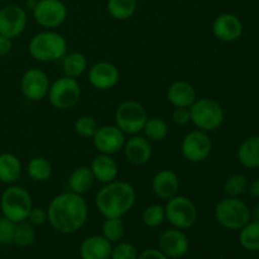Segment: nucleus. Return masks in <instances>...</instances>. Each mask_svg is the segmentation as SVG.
<instances>
[{
    "mask_svg": "<svg viewBox=\"0 0 259 259\" xmlns=\"http://www.w3.org/2000/svg\"><path fill=\"white\" fill-rule=\"evenodd\" d=\"M33 19L46 29H55L66 22L67 7L62 0H37L32 9Z\"/></svg>",
    "mask_w": 259,
    "mask_h": 259,
    "instance_id": "nucleus-11",
    "label": "nucleus"
},
{
    "mask_svg": "<svg viewBox=\"0 0 259 259\" xmlns=\"http://www.w3.org/2000/svg\"><path fill=\"white\" fill-rule=\"evenodd\" d=\"M138 259H169V258L167 257V255H164L159 249L151 248V249H146L142 253H139Z\"/></svg>",
    "mask_w": 259,
    "mask_h": 259,
    "instance_id": "nucleus-40",
    "label": "nucleus"
},
{
    "mask_svg": "<svg viewBox=\"0 0 259 259\" xmlns=\"http://www.w3.org/2000/svg\"><path fill=\"white\" fill-rule=\"evenodd\" d=\"M238 161L245 168L259 167V136H253L244 139L237 152Z\"/></svg>",
    "mask_w": 259,
    "mask_h": 259,
    "instance_id": "nucleus-25",
    "label": "nucleus"
},
{
    "mask_svg": "<svg viewBox=\"0 0 259 259\" xmlns=\"http://www.w3.org/2000/svg\"><path fill=\"white\" fill-rule=\"evenodd\" d=\"M224 194L228 197H239L248 190L247 177L240 174H234L228 177L224 182Z\"/></svg>",
    "mask_w": 259,
    "mask_h": 259,
    "instance_id": "nucleus-33",
    "label": "nucleus"
},
{
    "mask_svg": "<svg viewBox=\"0 0 259 259\" xmlns=\"http://www.w3.org/2000/svg\"><path fill=\"white\" fill-rule=\"evenodd\" d=\"M137 194L129 182L115 181L105 184L95 195V206L105 218H123L133 209Z\"/></svg>",
    "mask_w": 259,
    "mask_h": 259,
    "instance_id": "nucleus-2",
    "label": "nucleus"
},
{
    "mask_svg": "<svg viewBox=\"0 0 259 259\" xmlns=\"http://www.w3.org/2000/svg\"><path fill=\"white\" fill-rule=\"evenodd\" d=\"M248 192L254 199H259V180H254L250 185H248Z\"/></svg>",
    "mask_w": 259,
    "mask_h": 259,
    "instance_id": "nucleus-42",
    "label": "nucleus"
},
{
    "mask_svg": "<svg viewBox=\"0 0 259 259\" xmlns=\"http://www.w3.org/2000/svg\"><path fill=\"white\" fill-rule=\"evenodd\" d=\"M113 244L103 235L85 238L80 245L81 259H109Z\"/></svg>",
    "mask_w": 259,
    "mask_h": 259,
    "instance_id": "nucleus-22",
    "label": "nucleus"
},
{
    "mask_svg": "<svg viewBox=\"0 0 259 259\" xmlns=\"http://www.w3.org/2000/svg\"><path fill=\"white\" fill-rule=\"evenodd\" d=\"M98 128V121L90 115L78 116L75 120V124H73V129H75L76 134L82 137V138H93Z\"/></svg>",
    "mask_w": 259,
    "mask_h": 259,
    "instance_id": "nucleus-35",
    "label": "nucleus"
},
{
    "mask_svg": "<svg viewBox=\"0 0 259 259\" xmlns=\"http://www.w3.org/2000/svg\"><path fill=\"white\" fill-rule=\"evenodd\" d=\"M124 157L126 161L134 166H143L148 163L153 154L152 144L146 137H142L139 134L132 136L126 139L123 147Z\"/></svg>",
    "mask_w": 259,
    "mask_h": 259,
    "instance_id": "nucleus-18",
    "label": "nucleus"
},
{
    "mask_svg": "<svg viewBox=\"0 0 259 259\" xmlns=\"http://www.w3.org/2000/svg\"><path fill=\"white\" fill-rule=\"evenodd\" d=\"M23 166L20 159L13 153L0 154V184L14 185L20 179Z\"/></svg>",
    "mask_w": 259,
    "mask_h": 259,
    "instance_id": "nucleus-24",
    "label": "nucleus"
},
{
    "mask_svg": "<svg viewBox=\"0 0 259 259\" xmlns=\"http://www.w3.org/2000/svg\"><path fill=\"white\" fill-rule=\"evenodd\" d=\"M28 15L24 8L9 4L0 9V35L13 39L24 32Z\"/></svg>",
    "mask_w": 259,
    "mask_h": 259,
    "instance_id": "nucleus-13",
    "label": "nucleus"
},
{
    "mask_svg": "<svg viewBox=\"0 0 259 259\" xmlns=\"http://www.w3.org/2000/svg\"><path fill=\"white\" fill-rule=\"evenodd\" d=\"M15 225H17V223L12 222L4 215L0 217V244H12L13 239H14Z\"/></svg>",
    "mask_w": 259,
    "mask_h": 259,
    "instance_id": "nucleus-37",
    "label": "nucleus"
},
{
    "mask_svg": "<svg viewBox=\"0 0 259 259\" xmlns=\"http://www.w3.org/2000/svg\"><path fill=\"white\" fill-rule=\"evenodd\" d=\"M119 80H120V72L118 67L108 61L96 62L89 68V82L96 90H110L118 85Z\"/></svg>",
    "mask_w": 259,
    "mask_h": 259,
    "instance_id": "nucleus-16",
    "label": "nucleus"
},
{
    "mask_svg": "<svg viewBox=\"0 0 259 259\" xmlns=\"http://www.w3.org/2000/svg\"><path fill=\"white\" fill-rule=\"evenodd\" d=\"M137 0H108L106 10L116 20H128L136 14Z\"/></svg>",
    "mask_w": 259,
    "mask_h": 259,
    "instance_id": "nucleus-27",
    "label": "nucleus"
},
{
    "mask_svg": "<svg viewBox=\"0 0 259 259\" xmlns=\"http://www.w3.org/2000/svg\"><path fill=\"white\" fill-rule=\"evenodd\" d=\"M239 243L245 250H259V223L249 222L240 229Z\"/></svg>",
    "mask_w": 259,
    "mask_h": 259,
    "instance_id": "nucleus-31",
    "label": "nucleus"
},
{
    "mask_svg": "<svg viewBox=\"0 0 259 259\" xmlns=\"http://www.w3.org/2000/svg\"><path fill=\"white\" fill-rule=\"evenodd\" d=\"M13 50V42L10 38L0 35V57H5Z\"/></svg>",
    "mask_w": 259,
    "mask_h": 259,
    "instance_id": "nucleus-41",
    "label": "nucleus"
},
{
    "mask_svg": "<svg viewBox=\"0 0 259 259\" xmlns=\"http://www.w3.org/2000/svg\"><path fill=\"white\" fill-rule=\"evenodd\" d=\"M180 190V179L172 169H159L152 179V191L158 199L169 200Z\"/></svg>",
    "mask_w": 259,
    "mask_h": 259,
    "instance_id": "nucleus-19",
    "label": "nucleus"
},
{
    "mask_svg": "<svg viewBox=\"0 0 259 259\" xmlns=\"http://www.w3.org/2000/svg\"><path fill=\"white\" fill-rule=\"evenodd\" d=\"M48 223L61 234H73L86 224L89 206L81 195L66 191L51 200L47 209Z\"/></svg>",
    "mask_w": 259,
    "mask_h": 259,
    "instance_id": "nucleus-1",
    "label": "nucleus"
},
{
    "mask_svg": "<svg viewBox=\"0 0 259 259\" xmlns=\"http://www.w3.org/2000/svg\"><path fill=\"white\" fill-rule=\"evenodd\" d=\"M0 2H8V0H0Z\"/></svg>",
    "mask_w": 259,
    "mask_h": 259,
    "instance_id": "nucleus-46",
    "label": "nucleus"
},
{
    "mask_svg": "<svg viewBox=\"0 0 259 259\" xmlns=\"http://www.w3.org/2000/svg\"><path fill=\"white\" fill-rule=\"evenodd\" d=\"M51 105L58 110H68L78 104L81 99V86L77 78L63 75L53 81L47 94Z\"/></svg>",
    "mask_w": 259,
    "mask_h": 259,
    "instance_id": "nucleus-8",
    "label": "nucleus"
},
{
    "mask_svg": "<svg viewBox=\"0 0 259 259\" xmlns=\"http://www.w3.org/2000/svg\"><path fill=\"white\" fill-rule=\"evenodd\" d=\"M35 3H37V0H28V2H27V7L29 8L30 10H32L33 8H34Z\"/></svg>",
    "mask_w": 259,
    "mask_h": 259,
    "instance_id": "nucleus-44",
    "label": "nucleus"
},
{
    "mask_svg": "<svg viewBox=\"0 0 259 259\" xmlns=\"http://www.w3.org/2000/svg\"><path fill=\"white\" fill-rule=\"evenodd\" d=\"M52 164L45 157H33L27 164V174L35 182H45L52 176Z\"/></svg>",
    "mask_w": 259,
    "mask_h": 259,
    "instance_id": "nucleus-28",
    "label": "nucleus"
},
{
    "mask_svg": "<svg viewBox=\"0 0 259 259\" xmlns=\"http://www.w3.org/2000/svg\"><path fill=\"white\" fill-rule=\"evenodd\" d=\"M137 2H142V0H137Z\"/></svg>",
    "mask_w": 259,
    "mask_h": 259,
    "instance_id": "nucleus-47",
    "label": "nucleus"
},
{
    "mask_svg": "<svg viewBox=\"0 0 259 259\" xmlns=\"http://www.w3.org/2000/svg\"><path fill=\"white\" fill-rule=\"evenodd\" d=\"M166 220L180 230H186L194 227L197 219V209L195 202L190 197L179 195L167 200L164 205Z\"/></svg>",
    "mask_w": 259,
    "mask_h": 259,
    "instance_id": "nucleus-9",
    "label": "nucleus"
},
{
    "mask_svg": "<svg viewBox=\"0 0 259 259\" xmlns=\"http://www.w3.org/2000/svg\"><path fill=\"white\" fill-rule=\"evenodd\" d=\"M158 247V249L169 259H179L187 254L190 242L184 230L171 228L159 235Z\"/></svg>",
    "mask_w": 259,
    "mask_h": 259,
    "instance_id": "nucleus-15",
    "label": "nucleus"
},
{
    "mask_svg": "<svg viewBox=\"0 0 259 259\" xmlns=\"http://www.w3.org/2000/svg\"><path fill=\"white\" fill-rule=\"evenodd\" d=\"M90 169L93 172L94 177H95V181H99L103 185L113 182L118 179V163L110 154L99 153L91 161Z\"/></svg>",
    "mask_w": 259,
    "mask_h": 259,
    "instance_id": "nucleus-21",
    "label": "nucleus"
},
{
    "mask_svg": "<svg viewBox=\"0 0 259 259\" xmlns=\"http://www.w3.org/2000/svg\"><path fill=\"white\" fill-rule=\"evenodd\" d=\"M62 70L65 76L77 78L88 71V58L80 52L66 53L62 58Z\"/></svg>",
    "mask_w": 259,
    "mask_h": 259,
    "instance_id": "nucleus-26",
    "label": "nucleus"
},
{
    "mask_svg": "<svg viewBox=\"0 0 259 259\" xmlns=\"http://www.w3.org/2000/svg\"><path fill=\"white\" fill-rule=\"evenodd\" d=\"M142 220H143L144 225L148 228H158L166 220V211H164V206L161 204H152L147 206L143 210L142 214Z\"/></svg>",
    "mask_w": 259,
    "mask_h": 259,
    "instance_id": "nucleus-34",
    "label": "nucleus"
},
{
    "mask_svg": "<svg viewBox=\"0 0 259 259\" xmlns=\"http://www.w3.org/2000/svg\"><path fill=\"white\" fill-rule=\"evenodd\" d=\"M166 96L168 103L175 108H190L197 99L194 86L184 80L172 82L167 89Z\"/></svg>",
    "mask_w": 259,
    "mask_h": 259,
    "instance_id": "nucleus-20",
    "label": "nucleus"
},
{
    "mask_svg": "<svg viewBox=\"0 0 259 259\" xmlns=\"http://www.w3.org/2000/svg\"><path fill=\"white\" fill-rule=\"evenodd\" d=\"M27 220L33 225V227H40V225L46 224V223L48 222L47 210L42 209V207L33 206L32 210L29 211Z\"/></svg>",
    "mask_w": 259,
    "mask_h": 259,
    "instance_id": "nucleus-38",
    "label": "nucleus"
},
{
    "mask_svg": "<svg viewBox=\"0 0 259 259\" xmlns=\"http://www.w3.org/2000/svg\"><path fill=\"white\" fill-rule=\"evenodd\" d=\"M34 227H33L28 220L17 223L14 232V239H13V243H14V244H17L18 247L20 248H25L28 247V245L32 244V243L34 242Z\"/></svg>",
    "mask_w": 259,
    "mask_h": 259,
    "instance_id": "nucleus-32",
    "label": "nucleus"
},
{
    "mask_svg": "<svg viewBox=\"0 0 259 259\" xmlns=\"http://www.w3.org/2000/svg\"><path fill=\"white\" fill-rule=\"evenodd\" d=\"M168 124L164 119L159 116H152V118L148 116L142 132L144 133V137L152 143V142L163 141L168 134Z\"/></svg>",
    "mask_w": 259,
    "mask_h": 259,
    "instance_id": "nucleus-29",
    "label": "nucleus"
},
{
    "mask_svg": "<svg viewBox=\"0 0 259 259\" xmlns=\"http://www.w3.org/2000/svg\"><path fill=\"white\" fill-rule=\"evenodd\" d=\"M148 119L146 108L137 100H125L120 103L114 114L115 125L124 132V134L136 136L143 131Z\"/></svg>",
    "mask_w": 259,
    "mask_h": 259,
    "instance_id": "nucleus-7",
    "label": "nucleus"
},
{
    "mask_svg": "<svg viewBox=\"0 0 259 259\" xmlns=\"http://www.w3.org/2000/svg\"><path fill=\"white\" fill-rule=\"evenodd\" d=\"M218 224L229 230H240L250 222V209L238 197H228L219 200L214 210Z\"/></svg>",
    "mask_w": 259,
    "mask_h": 259,
    "instance_id": "nucleus-5",
    "label": "nucleus"
},
{
    "mask_svg": "<svg viewBox=\"0 0 259 259\" xmlns=\"http://www.w3.org/2000/svg\"><path fill=\"white\" fill-rule=\"evenodd\" d=\"M94 184H95V177H94L90 167L88 166L76 167L71 172L67 181L68 191L75 192V194L81 195V196L88 194L93 189Z\"/></svg>",
    "mask_w": 259,
    "mask_h": 259,
    "instance_id": "nucleus-23",
    "label": "nucleus"
},
{
    "mask_svg": "<svg viewBox=\"0 0 259 259\" xmlns=\"http://www.w3.org/2000/svg\"><path fill=\"white\" fill-rule=\"evenodd\" d=\"M191 123L202 132H214L223 125L225 113L217 100L210 98L196 99L190 106Z\"/></svg>",
    "mask_w": 259,
    "mask_h": 259,
    "instance_id": "nucleus-6",
    "label": "nucleus"
},
{
    "mask_svg": "<svg viewBox=\"0 0 259 259\" xmlns=\"http://www.w3.org/2000/svg\"><path fill=\"white\" fill-rule=\"evenodd\" d=\"M172 121L179 126H185L191 123L190 108H175L172 111Z\"/></svg>",
    "mask_w": 259,
    "mask_h": 259,
    "instance_id": "nucleus-39",
    "label": "nucleus"
},
{
    "mask_svg": "<svg viewBox=\"0 0 259 259\" xmlns=\"http://www.w3.org/2000/svg\"><path fill=\"white\" fill-rule=\"evenodd\" d=\"M28 51L38 62H55L65 57L68 45L61 33L55 32L53 29H46L30 38Z\"/></svg>",
    "mask_w": 259,
    "mask_h": 259,
    "instance_id": "nucleus-3",
    "label": "nucleus"
},
{
    "mask_svg": "<svg viewBox=\"0 0 259 259\" xmlns=\"http://www.w3.org/2000/svg\"><path fill=\"white\" fill-rule=\"evenodd\" d=\"M51 81L47 73L40 68H29L20 78V91L28 101H40L47 98Z\"/></svg>",
    "mask_w": 259,
    "mask_h": 259,
    "instance_id": "nucleus-12",
    "label": "nucleus"
},
{
    "mask_svg": "<svg viewBox=\"0 0 259 259\" xmlns=\"http://www.w3.org/2000/svg\"><path fill=\"white\" fill-rule=\"evenodd\" d=\"M212 33L222 42L232 43L242 37L243 24L237 15L232 13H223L212 22Z\"/></svg>",
    "mask_w": 259,
    "mask_h": 259,
    "instance_id": "nucleus-17",
    "label": "nucleus"
},
{
    "mask_svg": "<svg viewBox=\"0 0 259 259\" xmlns=\"http://www.w3.org/2000/svg\"><path fill=\"white\" fill-rule=\"evenodd\" d=\"M125 134L118 126L103 125L99 126L95 136L93 137V143L96 151L103 154H113L121 151L125 143Z\"/></svg>",
    "mask_w": 259,
    "mask_h": 259,
    "instance_id": "nucleus-14",
    "label": "nucleus"
},
{
    "mask_svg": "<svg viewBox=\"0 0 259 259\" xmlns=\"http://www.w3.org/2000/svg\"><path fill=\"white\" fill-rule=\"evenodd\" d=\"M250 219H252L253 222L259 223V204L255 205V206L253 207V210H250Z\"/></svg>",
    "mask_w": 259,
    "mask_h": 259,
    "instance_id": "nucleus-43",
    "label": "nucleus"
},
{
    "mask_svg": "<svg viewBox=\"0 0 259 259\" xmlns=\"http://www.w3.org/2000/svg\"><path fill=\"white\" fill-rule=\"evenodd\" d=\"M101 235L111 244L121 242L125 235V225L121 218H105L101 225Z\"/></svg>",
    "mask_w": 259,
    "mask_h": 259,
    "instance_id": "nucleus-30",
    "label": "nucleus"
},
{
    "mask_svg": "<svg viewBox=\"0 0 259 259\" xmlns=\"http://www.w3.org/2000/svg\"><path fill=\"white\" fill-rule=\"evenodd\" d=\"M0 185H2V184H0ZM0 194H2V186H0Z\"/></svg>",
    "mask_w": 259,
    "mask_h": 259,
    "instance_id": "nucleus-45",
    "label": "nucleus"
},
{
    "mask_svg": "<svg viewBox=\"0 0 259 259\" xmlns=\"http://www.w3.org/2000/svg\"><path fill=\"white\" fill-rule=\"evenodd\" d=\"M211 152L212 141L206 132L194 129L182 138V157L190 163H201V162L206 161Z\"/></svg>",
    "mask_w": 259,
    "mask_h": 259,
    "instance_id": "nucleus-10",
    "label": "nucleus"
},
{
    "mask_svg": "<svg viewBox=\"0 0 259 259\" xmlns=\"http://www.w3.org/2000/svg\"><path fill=\"white\" fill-rule=\"evenodd\" d=\"M33 207V200L29 192L18 185H9V187L0 194V209L3 215L14 223L27 220Z\"/></svg>",
    "mask_w": 259,
    "mask_h": 259,
    "instance_id": "nucleus-4",
    "label": "nucleus"
},
{
    "mask_svg": "<svg viewBox=\"0 0 259 259\" xmlns=\"http://www.w3.org/2000/svg\"><path fill=\"white\" fill-rule=\"evenodd\" d=\"M138 250L132 243L119 242L113 247L109 259H138Z\"/></svg>",
    "mask_w": 259,
    "mask_h": 259,
    "instance_id": "nucleus-36",
    "label": "nucleus"
}]
</instances>
